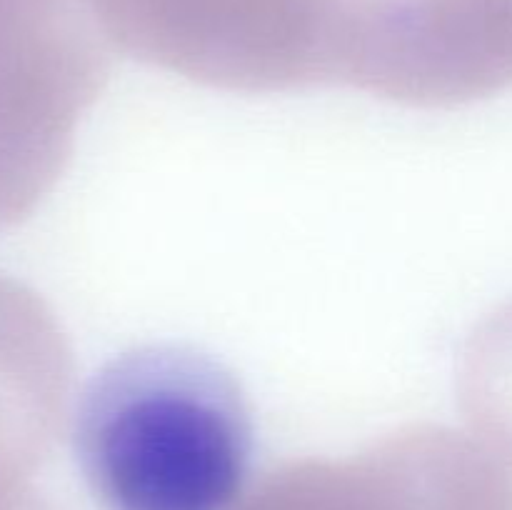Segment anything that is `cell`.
<instances>
[{"instance_id": "6da1fadb", "label": "cell", "mask_w": 512, "mask_h": 510, "mask_svg": "<svg viewBox=\"0 0 512 510\" xmlns=\"http://www.w3.org/2000/svg\"><path fill=\"white\" fill-rule=\"evenodd\" d=\"M255 430L223 363L178 343L110 360L78 400L73 450L105 510H233Z\"/></svg>"}, {"instance_id": "7a4b0ae2", "label": "cell", "mask_w": 512, "mask_h": 510, "mask_svg": "<svg viewBox=\"0 0 512 510\" xmlns=\"http://www.w3.org/2000/svg\"><path fill=\"white\" fill-rule=\"evenodd\" d=\"M115 48L233 88L343 78L353 0H88Z\"/></svg>"}, {"instance_id": "3957f363", "label": "cell", "mask_w": 512, "mask_h": 510, "mask_svg": "<svg viewBox=\"0 0 512 510\" xmlns=\"http://www.w3.org/2000/svg\"><path fill=\"white\" fill-rule=\"evenodd\" d=\"M343 78L458 103L512 85V0H353Z\"/></svg>"}, {"instance_id": "277c9868", "label": "cell", "mask_w": 512, "mask_h": 510, "mask_svg": "<svg viewBox=\"0 0 512 510\" xmlns=\"http://www.w3.org/2000/svg\"><path fill=\"white\" fill-rule=\"evenodd\" d=\"M465 403L485 438L512 458V303L490 315L470 343Z\"/></svg>"}]
</instances>
